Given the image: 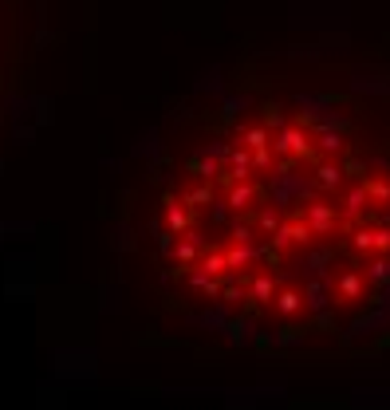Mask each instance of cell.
Masks as SVG:
<instances>
[{"label": "cell", "mask_w": 390, "mask_h": 410, "mask_svg": "<svg viewBox=\"0 0 390 410\" xmlns=\"http://www.w3.org/2000/svg\"><path fill=\"white\" fill-rule=\"evenodd\" d=\"M363 296V276L359 273H343L339 276V300H359Z\"/></svg>", "instance_id": "obj_1"}, {"label": "cell", "mask_w": 390, "mask_h": 410, "mask_svg": "<svg viewBox=\"0 0 390 410\" xmlns=\"http://www.w3.org/2000/svg\"><path fill=\"white\" fill-rule=\"evenodd\" d=\"M248 288H253V300H256V304H268V300H276V284H272V276H256V280H248Z\"/></svg>", "instance_id": "obj_2"}, {"label": "cell", "mask_w": 390, "mask_h": 410, "mask_svg": "<svg viewBox=\"0 0 390 410\" xmlns=\"http://www.w3.org/2000/svg\"><path fill=\"white\" fill-rule=\"evenodd\" d=\"M225 261H229V268H245L248 261H256V248L253 245H233L229 253H225Z\"/></svg>", "instance_id": "obj_3"}, {"label": "cell", "mask_w": 390, "mask_h": 410, "mask_svg": "<svg viewBox=\"0 0 390 410\" xmlns=\"http://www.w3.org/2000/svg\"><path fill=\"white\" fill-rule=\"evenodd\" d=\"M367 280H371V284H390V265L382 261V256L367 265Z\"/></svg>", "instance_id": "obj_4"}, {"label": "cell", "mask_w": 390, "mask_h": 410, "mask_svg": "<svg viewBox=\"0 0 390 410\" xmlns=\"http://www.w3.org/2000/svg\"><path fill=\"white\" fill-rule=\"evenodd\" d=\"M225 268H229V261H225V253H209L201 261V273H209V276H221L225 273Z\"/></svg>", "instance_id": "obj_5"}, {"label": "cell", "mask_w": 390, "mask_h": 410, "mask_svg": "<svg viewBox=\"0 0 390 410\" xmlns=\"http://www.w3.org/2000/svg\"><path fill=\"white\" fill-rule=\"evenodd\" d=\"M276 308H280V312H284V316H296V312H300V292H280V296H276Z\"/></svg>", "instance_id": "obj_6"}, {"label": "cell", "mask_w": 390, "mask_h": 410, "mask_svg": "<svg viewBox=\"0 0 390 410\" xmlns=\"http://www.w3.org/2000/svg\"><path fill=\"white\" fill-rule=\"evenodd\" d=\"M174 253H178V261H181V265H194V256H197V237H194V233H189V241H181V245L178 248H174Z\"/></svg>", "instance_id": "obj_7"}, {"label": "cell", "mask_w": 390, "mask_h": 410, "mask_svg": "<svg viewBox=\"0 0 390 410\" xmlns=\"http://www.w3.org/2000/svg\"><path fill=\"white\" fill-rule=\"evenodd\" d=\"M189 225V209H181V205H170V229L181 233Z\"/></svg>", "instance_id": "obj_8"}, {"label": "cell", "mask_w": 390, "mask_h": 410, "mask_svg": "<svg viewBox=\"0 0 390 410\" xmlns=\"http://www.w3.org/2000/svg\"><path fill=\"white\" fill-rule=\"evenodd\" d=\"M307 304L315 308V312H323V304H327V296H323V288L315 284V288H307Z\"/></svg>", "instance_id": "obj_9"}]
</instances>
